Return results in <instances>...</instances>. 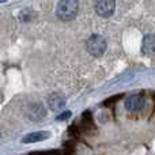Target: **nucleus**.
<instances>
[{
  "label": "nucleus",
  "instance_id": "nucleus-1",
  "mask_svg": "<svg viewBox=\"0 0 155 155\" xmlns=\"http://www.w3.org/2000/svg\"><path fill=\"white\" fill-rule=\"evenodd\" d=\"M78 8H79V3L76 0H63L57 3L56 15L63 22L72 21L78 14Z\"/></svg>",
  "mask_w": 155,
  "mask_h": 155
},
{
  "label": "nucleus",
  "instance_id": "nucleus-2",
  "mask_svg": "<svg viewBox=\"0 0 155 155\" xmlns=\"http://www.w3.org/2000/svg\"><path fill=\"white\" fill-rule=\"evenodd\" d=\"M86 48L93 56H101L106 49V41L101 35H91L86 41Z\"/></svg>",
  "mask_w": 155,
  "mask_h": 155
},
{
  "label": "nucleus",
  "instance_id": "nucleus-3",
  "mask_svg": "<svg viewBox=\"0 0 155 155\" xmlns=\"http://www.w3.org/2000/svg\"><path fill=\"white\" fill-rule=\"evenodd\" d=\"M45 116H46V109L40 102L31 104L29 106V109H27V117L33 121H41Z\"/></svg>",
  "mask_w": 155,
  "mask_h": 155
},
{
  "label": "nucleus",
  "instance_id": "nucleus-4",
  "mask_svg": "<svg viewBox=\"0 0 155 155\" xmlns=\"http://www.w3.org/2000/svg\"><path fill=\"white\" fill-rule=\"evenodd\" d=\"M114 2H110V0H101V2L95 3V11L98 15L104 16V18H107L113 14L114 11Z\"/></svg>",
  "mask_w": 155,
  "mask_h": 155
},
{
  "label": "nucleus",
  "instance_id": "nucleus-5",
  "mask_svg": "<svg viewBox=\"0 0 155 155\" xmlns=\"http://www.w3.org/2000/svg\"><path fill=\"white\" fill-rule=\"evenodd\" d=\"M51 137V134L46 131H37V132H31V134L23 136L22 139V143L25 144H29V143H38V142H44V140L49 139Z\"/></svg>",
  "mask_w": 155,
  "mask_h": 155
},
{
  "label": "nucleus",
  "instance_id": "nucleus-6",
  "mask_svg": "<svg viewBox=\"0 0 155 155\" xmlns=\"http://www.w3.org/2000/svg\"><path fill=\"white\" fill-rule=\"evenodd\" d=\"M48 104L52 110L59 112V110H64L65 99H64V97L60 95V94H52V95L48 97Z\"/></svg>",
  "mask_w": 155,
  "mask_h": 155
},
{
  "label": "nucleus",
  "instance_id": "nucleus-7",
  "mask_svg": "<svg viewBox=\"0 0 155 155\" xmlns=\"http://www.w3.org/2000/svg\"><path fill=\"white\" fill-rule=\"evenodd\" d=\"M125 106L128 110H139L140 107L143 106V98L140 95H134V97H129L125 102Z\"/></svg>",
  "mask_w": 155,
  "mask_h": 155
},
{
  "label": "nucleus",
  "instance_id": "nucleus-8",
  "mask_svg": "<svg viewBox=\"0 0 155 155\" xmlns=\"http://www.w3.org/2000/svg\"><path fill=\"white\" fill-rule=\"evenodd\" d=\"M155 52V37L154 35H147L143 41V53L150 54Z\"/></svg>",
  "mask_w": 155,
  "mask_h": 155
},
{
  "label": "nucleus",
  "instance_id": "nucleus-9",
  "mask_svg": "<svg viewBox=\"0 0 155 155\" xmlns=\"http://www.w3.org/2000/svg\"><path fill=\"white\" fill-rule=\"evenodd\" d=\"M18 18H19V21L23 22V23H27V22H30V19H31V10H29V8H25V10H22L21 12H19Z\"/></svg>",
  "mask_w": 155,
  "mask_h": 155
},
{
  "label": "nucleus",
  "instance_id": "nucleus-10",
  "mask_svg": "<svg viewBox=\"0 0 155 155\" xmlns=\"http://www.w3.org/2000/svg\"><path fill=\"white\" fill-rule=\"evenodd\" d=\"M70 117H71V113L70 112H64V113H61V114L57 116V121H64V120H67V118H70Z\"/></svg>",
  "mask_w": 155,
  "mask_h": 155
}]
</instances>
